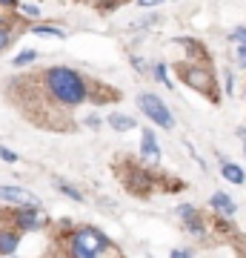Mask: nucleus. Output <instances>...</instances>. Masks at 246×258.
Listing matches in <instances>:
<instances>
[{"label":"nucleus","mask_w":246,"mask_h":258,"mask_svg":"<svg viewBox=\"0 0 246 258\" xmlns=\"http://www.w3.org/2000/svg\"><path fill=\"white\" fill-rule=\"evenodd\" d=\"M40 83L46 86L49 101H55L57 106L72 109V106H80V103L89 101V83L72 66H52V69H46V72H40Z\"/></svg>","instance_id":"f257e3e1"},{"label":"nucleus","mask_w":246,"mask_h":258,"mask_svg":"<svg viewBox=\"0 0 246 258\" xmlns=\"http://www.w3.org/2000/svg\"><path fill=\"white\" fill-rule=\"evenodd\" d=\"M69 247L103 255V252L115 249V244H112V238H109L103 230H98V227H89V224H86V227H77V230L69 235Z\"/></svg>","instance_id":"f03ea898"},{"label":"nucleus","mask_w":246,"mask_h":258,"mask_svg":"<svg viewBox=\"0 0 246 258\" xmlns=\"http://www.w3.org/2000/svg\"><path fill=\"white\" fill-rule=\"evenodd\" d=\"M137 106H140V112H143L149 120H155L160 129H175V118L172 112H169V106H166L157 95L152 92H140L137 95Z\"/></svg>","instance_id":"7ed1b4c3"},{"label":"nucleus","mask_w":246,"mask_h":258,"mask_svg":"<svg viewBox=\"0 0 246 258\" xmlns=\"http://www.w3.org/2000/svg\"><path fill=\"white\" fill-rule=\"evenodd\" d=\"M12 224H15V230H20V232L43 230L46 227L43 207H18V210H12Z\"/></svg>","instance_id":"20e7f679"},{"label":"nucleus","mask_w":246,"mask_h":258,"mask_svg":"<svg viewBox=\"0 0 246 258\" xmlns=\"http://www.w3.org/2000/svg\"><path fill=\"white\" fill-rule=\"evenodd\" d=\"M0 201L15 204V207H43L37 195H32L29 189H23V186H18V184H3L0 186Z\"/></svg>","instance_id":"39448f33"},{"label":"nucleus","mask_w":246,"mask_h":258,"mask_svg":"<svg viewBox=\"0 0 246 258\" xmlns=\"http://www.w3.org/2000/svg\"><path fill=\"white\" fill-rule=\"evenodd\" d=\"M183 81L189 83L192 89H198V92H206V95H215V101H218V92L212 89V75L206 69H198V66H186L183 69Z\"/></svg>","instance_id":"423d86ee"},{"label":"nucleus","mask_w":246,"mask_h":258,"mask_svg":"<svg viewBox=\"0 0 246 258\" xmlns=\"http://www.w3.org/2000/svg\"><path fill=\"white\" fill-rule=\"evenodd\" d=\"M140 155L149 164H160V147H157V138L152 129H143V141H140Z\"/></svg>","instance_id":"0eeeda50"},{"label":"nucleus","mask_w":246,"mask_h":258,"mask_svg":"<svg viewBox=\"0 0 246 258\" xmlns=\"http://www.w3.org/2000/svg\"><path fill=\"white\" fill-rule=\"evenodd\" d=\"M209 207L218 212V215H223V218H232V215L237 212V204L232 201L226 192H212L209 195Z\"/></svg>","instance_id":"6e6552de"},{"label":"nucleus","mask_w":246,"mask_h":258,"mask_svg":"<svg viewBox=\"0 0 246 258\" xmlns=\"http://www.w3.org/2000/svg\"><path fill=\"white\" fill-rule=\"evenodd\" d=\"M20 230H15V227H9V230H0V255H15L20 247Z\"/></svg>","instance_id":"1a4fd4ad"},{"label":"nucleus","mask_w":246,"mask_h":258,"mask_svg":"<svg viewBox=\"0 0 246 258\" xmlns=\"http://www.w3.org/2000/svg\"><path fill=\"white\" fill-rule=\"evenodd\" d=\"M106 123H109L115 132H132V129L137 126V120L132 118V115H123V112H112L109 118H106Z\"/></svg>","instance_id":"9d476101"},{"label":"nucleus","mask_w":246,"mask_h":258,"mask_svg":"<svg viewBox=\"0 0 246 258\" xmlns=\"http://www.w3.org/2000/svg\"><path fill=\"white\" fill-rule=\"evenodd\" d=\"M220 175L226 178L229 184H243L246 181V172H243V166H237V164H232V161H223V164H220Z\"/></svg>","instance_id":"9b49d317"},{"label":"nucleus","mask_w":246,"mask_h":258,"mask_svg":"<svg viewBox=\"0 0 246 258\" xmlns=\"http://www.w3.org/2000/svg\"><path fill=\"white\" fill-rule=\"evenodd\" d=\"M32 35H49V37H57V40H63L66 37V29L55 26V23H37V26L29 29Z\"/></svg>","instance_id":"f8f14e48"},{"label":"nucleus","mask_w":246,"mask_h":258,"mask_svg":"<svg viewBox=\"0 0 246 258\" xmlns=\"http://www.w3.org/2000/svg\"><path fill=\"white\" fill-rule=\"evenodd\" d=\"M55 186H57V192H60V195H66V198H72L74 204H83V201H86V195H83L80 189H77V186L66 184V181H60V178L55 181Z\"/></svg>","instance_id":"ddd939ff"},{"label":"nucleus","mask_w":246,"mask_h":258,"mask_svg":"<svg viewBox=\"0 0 246 258\" xmlns=\"http://www.w3.org/2000/svg\"><path fill=\"white\" fill-rule=\"evenodd\" d=\"M35 60H37V49H23L20 55L12 57V66H15V69H23V66L35 63Z\"/></svg>","instance_id":"4468645a"},{"label":"nucleus","mask_w":246,"mask_h":258,"mask_svg":"<svg viewBox=\"0 0 246 258\" xmlns=\"http://www.w3.org/2000/svg\"><path fill=\"white\" fill-rule=\"evenodd\" d=\"M183 227H186L192 235H198V238H203V235H206V224H203L201 212H198V215H192L189 221H183Z\"/></svg>","instance_id":"2eb2a0df"},{"label":"nucleus","mask_w":246,"mask_h":258,"mask_svg":"<svg viewBox=\"0 0 246 258\" xmlns=\"http://www.w3.org/2000/svg\"><path fill=\"white\" fill-rule=\"evenodd\" d=\"M9 43H12V23L6 20V23H0V52L9 46Z\"/></svg>","instance_id":"dca6fc26"},{"label":"nucleus","mask_w":246,"mask_h":258,"mask_svg":"<svg viewBox=\"0 0 246 258\" xmlns=\"http://www.w3.org/2000/svg\"><path fill=\"white\" fill-rule=\"evenodd\" d=\"M178 218H181V221H189L192 215H198V210H195V207H192V204H181V207H178Z\"/></svg>","instance_id":"f3484780"},{"label":"nucleus","mask_w":246,"mask_h":258,"mask_svg":"<svg viewBox=\"0 0 246 258\" xmlns=\"http://www.w3.org/2000/svg\"><path fill=\"white\" fill-rule=\"evenodd\" d=\"M0 161H6V164H18L20 155H18V152H12L9 147H3V144H0Z\"/></svg>","instance_id":"a211bd4d"},{"label":"nucleus","mask_w":246,"mask_h":258,"mask_svg":"<svg viewBox=\"0 0 246 258\" xmlns=\"http://www.w3.org/2000/svg\"><path fill=\"white\" fill-rule=\"evenodd\" d=\"M152 72H155V78H157L160 83H163V86H172L169 75H166V63H155V69H152Z\"/></svg>","instance_id":"6ab92c4d"},{"label":"nucleus","mask_w":246,"mask_h":258,"mask_svg":"<svg viewBox=\"0 0 246 258\" xmlns=\"http://www.w3.org/2000/svg\"><path fill=\"white\" fill-rule=\"evenodd\" d=\"M232 40H235L237 46H246V26H237L235 32H232Z\"/></svg>","instance_id":"aec40b11"},{"label":"nucleus","mask_w":246,"mask_h":258,"mask_svg":"<svg viewBox=\"0 0 246 258\" xmlns=\"http://www.w3.org/2000/svg\"><path fill=\"white\" fill-rule=\"evenodd\" d=\"M66 258H101L98 252H86V249H72L69 247V255Z\"/></svg>","instance_id":"412c9836"},{"label":"nucleus","mask_w":246,"mask_h":258,"mask_svg":"<svg viewBox=\"0 0 246 258\" xmlns=\"http://www.w3.org/2000/svg\"><path fill=\"white\" fill-rule=\"evenodd\" d=\"M20 12L29 15V18H40V9H37L35 3H20Z\"/></svg>","instance_id":"4be33fe9"},{"label":"nucleus","mask_w":246,"mask_h":258,"mask_svg":"<svg viewBox=\"0 0 246 258\" xmlns=\"http://www.w3.org/2000/svg\"><path fill=\"white\" fill-rule=\"evenodd\" d=\"M169 258H195V252L186 249V247H175L172 252H169Z\"/></svg>","instance_id":"5701e85b"},{"label":"nucleus","mask_w":246,"mask_h":258,"mask_svg":"<svg viewBox=\"0 0 246 258\" xmlns=\"http://www.w3.org/2000/svg\"><path fill=\"white\" fill-rule=\"evenodd\" d=\"M166 0H137V6L140 9H155V6H163Z\"/></svg>","instance_id":"b1692460"},{"label":"nucleus","mask_w":246,"mask_h":258,"mask_svg":"<svg viewBox=\"0 0 246 258\" xmlns=\"http://www.w3.org/2000/svg\"><path fill=\"white\" fill-rule=\"evenodd\" d=\"M235 60H237V66H240V69H246V46H237Z\"/></svg>","instance_id":"393cba45"},{"label":"nucleus","mask_w":246,"mask_h":258,"mask_svg":"<svg viewBox=\"0 0 246 258\" xmlns=\"http://www.w3.org/2000/svg\"><path fill=\"white\" fill-rule=\"evenodd\" d=\"M83 123H86V126H89V129H98V126H101V123H103V120L98 118V115H86V118H83Z\"/></svg>","instance_id":"a878e982"},{"label":"nucleus","mask_w":246,"mask_h":258,"mask_svg":"<svg viewBox=\"0 0 246 258\" xmlns=\"http://www.w3.org/2000/svg\"><path fill=\"white\" fill-rule=\"evenodd\" d=\"M20 0H0V9H18Z\"/></svg>","instance_id":"bb28decb"},{"label":"nucleus","mask_w":246,"mask_h":258,"mask_svg":"<svg viewBox=\"0 0 246 258\" xmlns=\"http://www.w3.org/2000/svg\"><path fill=\"white\" fill-rule=\"evenodd\" d=\"M237 138L243 141V155H246V126H237Z\"/></svg>","instance_id":"cd10ccee"},{"label":"nucleus","mask_w":246,"mask_h":258,"mask_svg":"<svg viewBox=\"0 0 246 258\" xmlns=\"http://www.w3.org/2000/svg\"><path fill=\"white\" fill-rule=\"evenodd\" d=\"M226 95H232V75L226 72Z\"/></svg>","instance_id":"c85d7f7f"},{"label":"nucleus","mask_w":246,"mask_h":258,"mask_svg":"<svg viewBox=\"0 0 246 258\" xmlns=\"http://www.w3.org/2000/svg\"><path fill=\"white\" fill-rule=\"evenodd\" d=\"M0 23H6V18H3V12H0Z\"/></svg>","instance_id":"c756f323"},{"label":"nucleus","mask_w":246,"mask_h":258,"mask_svg":"<svg viewBox=\"0 0 246 258\" xmlns=\"http://www.w3.org/2000/svg\"><path fill=\"white\" fill-rule=\"evenodd\" d=\"M57 258H66V255H57Z\"/></svg>","instance_id":"7c9ffc66"}]
</instances>
